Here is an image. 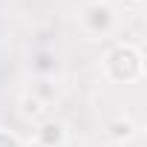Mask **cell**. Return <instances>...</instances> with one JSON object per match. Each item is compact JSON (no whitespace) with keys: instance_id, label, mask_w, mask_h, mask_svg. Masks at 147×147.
I'll return each mask as SVG.
<instances>
[{"instance_id":"6da1fadb","label":"cell","mask_w":147,"mask_h":147,"mask_svg":"<svg viewBox=\"0 0 147 147\" xmlns=\"http://www.w3.org/2000/svg\"><path fill=\"white\" fill-rule=\"evenodd\" d=\"M23 113L40 118V115H43V101H40V98H26V101H23Z\"/></svg>"}]
</instances>
